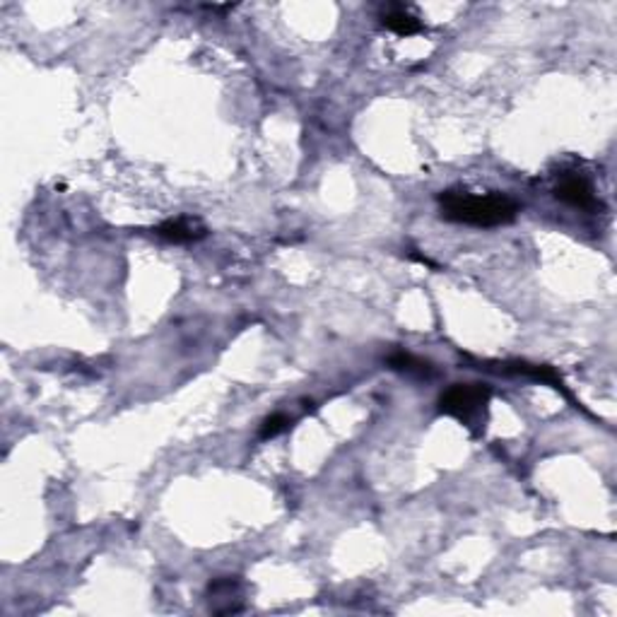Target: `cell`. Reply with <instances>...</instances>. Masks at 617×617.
I'll use <instances>...</instances> for the list:
<instances>
[{
	"instance_id": "obj_2",
	"label": "cell",
	"mask_w": 617,
	"mask_h": 617,
	"mask_svg": "<svg viewBox=\"0 0 617 617\" xmlns=\"http://www.w3.org/2000/svg\"><path fill=\"white\" fill-rule=\"evenodd\" d=\"M490 400L492 388L487 384H453L439 396L437 410L441 415L456 418L473 434H480L484 430Z\"/></svg>"
},
{
	"instance_id": "obj_1",
	"label": "cell",
	"mask_w": 617,
	"mask_h": 617,
	"mask_svg": "<svg viewBox=\"0 0 617 617\" xmlns=\"http://www.w3.org/2000/svg\"><path fill=\"white\" fill-rule=\"evenodd\" d=\"M439 210L446 222L465 227H478V229H495V227L511 225L521 213L518 200L505 193H484L475 196L463 188H449L439 193Z\"/></svg>"
},
{
	"instance_id": "obj_7",
	"label": "cell",
	"mask_w": 617,
	"mask_h": 617,
	"mask_svg": "<svg viewBox=\"0 0 617 617\" xmlns=\"http://www.w3.org/2000/svg\"><path fill=\"white\" fill-rule=\"evenodd\" d=\"M386 365H388V369H393V372L405 374V377H412V378H420V381H430V378H434L439 374L437 367L431 365V362H427V359H422V357H415V355L403 352V350L388 355Z\"/></svg>"
},
{
	"instance_id": "obj_5",
	"label": "cell",
	"mask_w": 617,
	"mask_h": 617,
	"mask_svg": "<svg viewBox=\"0 0 617 617\" xmlns=\"http://www.w3.org/2000/svg\"><path fill=\"white\" fill-rule=\"evenodd\" d=\"M153 232L154 237H160L162 241H169V244H191V241H198L206 237V227L200 225L198 219L176 218L157 225Z\"/></svg>"
},
{
	"instance_id": "obj_6",
	"label": "cell",
	"mask_w": 617,
	"mask_h": 617,
	"mask_svg": "<svg viewBox=\"0 0 617 617\" xmlns=\"http://www.w3.org/2000/svg\"><path fill=\"white\" fill-rule=\"evenodd\" d=\"M499 374H506V377H526L533 378V381H540V384H548L552 388H558L559 393L564 396H569V391L564 388V381L552 367L545 365H531V362H505V365H499L497 369Z\"/></svg>"
},
{
	"instance_id": "obj_3",
	"label": "cell",
	"mask_w": 617,
	"mask_h": 617,
	"mask_svg": "<svg viewBox=\"0 0 617 617\" xmlns=\"http://www.w3.org/2000/svg\"><path fill=\"white\" fill-rule=\"evenodd\" d=\"M552 196L564 206L586 210V213H593L596 207H601V200H598L596 191H593V184L581 174H564L562 179L558 181V186L552 188Z\"/></svg>"
},
{
	"instance_id": "obj_8",
	"label": "cell",
	"mask_w": 617,
	"mask_h": 617,
	"mask_svg": "<svg viewBox=\"0 0 617 617\" xmlns=\"http://www.w3.org/2000/svg\"><path fill=\"white\" fill-rule=\"evenodd\" d=\"M381 25H384L388 32L399 34V37H412V34L425 32V25L403 5L386 7L384 13H381Z\"/></svg>"
},
{
	"instance_id": "obj_4",
	"label": "cell",
	"mask_w": 617,
	"mask_h": 617,
	"mask_svg": "<svg viewBox=\"0 0 617 617\" xmlns=\"http://www.w3.org/2000/svg\"><path fill=\"white\" fill-rule=\"evenodd\" d=\"M207 601L210 611L218 615H229V612H241V584L237 577H219L207 586Z\"/></svg>"
},
{
	"instance_id": "obj_9",
	"label": "cell",
	"mask_w": 617,
	"mask_h": 617,
	"mask_svg": "<svg viewBox=\"0 0 617 617\" xmlns=\"http://www.w3.org/2000/svg\"><path fill=\"white\" fill-rule=\"evenodd\" d=\"M290 427H293V418H287L285 412H275V415L263 420V425H261V430H259V437L272 439V437H278V434H282V431L290 430Z\"/></svg>"
}]
</instances>
